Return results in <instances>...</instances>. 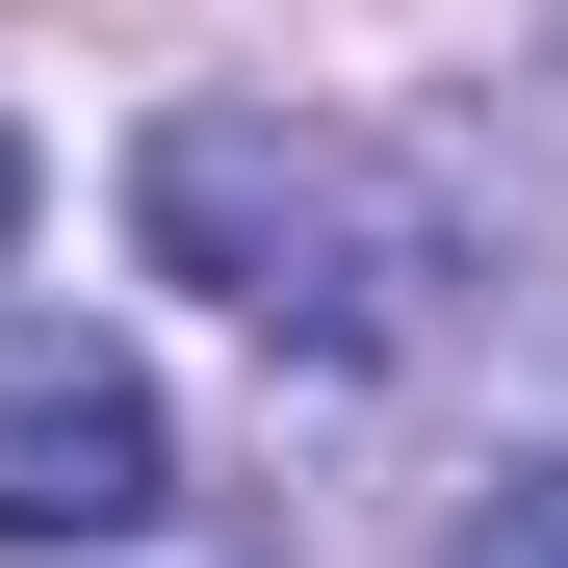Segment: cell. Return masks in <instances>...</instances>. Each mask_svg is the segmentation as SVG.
Returning <instances> with one entry per match:
<instances>
[{
	"label": "cell",
	"mask_w": 568,
	"mask_h": 568,
	"mask_svg": "<svg viewBox=\"0 0 568 568\" xmlns=\"http://www.w3.org/2000/svg\"><path fill=\"white\" fill-rule=\"evenodd\" d=\"M130 233H155V284H207L258 362H414L439 284H465L439 181H388L311 104H155L130 130Z\"/></svg>",
	"instance_id": "obj_1"
},
{
	"label": "cell",
	"mask_w": 568,
	"mask_h": 568,
	"mask_svg": "<svg viewBox=\"0 0 568 568\" xmlns=\"http://www.w3.org/2000/svg\"><path fill=\"white\" fill-rule=\"evenodd\" d=\"M181 517V414L130 336H0V542L78 568V542H155Z\"/></svg>",
	"instance_id": "obj_2"
},
{
	"label": "cell",
	"mask_w": 568,
	"mask_h": 568,
	"mask_svg": "<svg viewBox=\"0 0 568 568\" xmlns=\"http://www.w3.org/2000/svg\"><path fill=\"white\" fill-rule=\"evenodd\" d=\"M465 568H568V465H491V517H465Z\"/></svg>",
	"instance_id": "obj_3"
},
{
	"label": "cell",
	"mask_w": 568,
	"mask_h": 568,
	"mask_svg": "<svg viewBox=\"0 0 568 568\" xmlns=\"http://www.w3.org/2000/svg\"><path fill=\"white\" fill-rule=\"evenodd\" d=\"M0 258H27V130H0Z\"/></svg>",
	"instance_id": "obj_4"
}]
</instances>
